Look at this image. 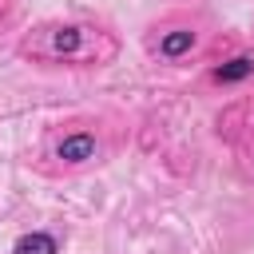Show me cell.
Segmentation results:
<instances>
[{
	"label": "cell",
	"mask_w": 254,
	"mask_h": 254,
	"mask_svg": "<svg viewBox=\"0 0 254 254\" xmlns=\"http://www.w3.org/2000/svg\"><path fill=\"white\" fill-rule=\"evenodd\" d=\"M190 48H194V32H190V28H179V32H171V36L159 40V56H163V60H179V56L190 52Z\"/></svg>",
	"instance_id": "3"
},
{
	"label": "cell",
	"mask_w": 254,
	"mask_h": 254,
	"mask_svg": "<svg viewBox=\"0 0 254 254\" xmlns=\"http://www.w3.org/2000/svg\"><path fill=\"white\" fill-rule=\"evenodd\" d=\"M95 151H99V143H95L91 131H75V135H64V139L56 143V159L67 163V167H83V163H91Z\"/></svg>",
	"instance_id": "2"
},
{
	"label": "cell",
	"mask_w": 254,
	"mask_h": 254,
	"mask_svg": "<svg viewBox=\"0 0 254 254\" xmlns=\"http://www.w3.org/2000/svg\"><path fill=\"white\" fill-rule=\"evenodd\" d=\"M20 52L44 64H87V60H107L115 48L111 40H103V32L87 24H44L20 44Z\"/></svg>",
	"instance_id": "1"
},
{
	"label": "cell",
	"mask_w": 254,
	"mask_h": 254,
	"mask_svg": "<svg viewBox=\"0 0 254 254\" xmlns=\"http://www.w3.org/2000/svg\"><path fill=\"white\" fill-rule=\"evenodd\" d=\"M56 250H60L56 238L44 234V230H36V234H20L16 246H12V254H56Z\"/></svg>",
	"instance_id": "4"
},
{
	"label": "cell",
	"mask_w": 254,
	"mask_h": 254,
	"mask_svg": "<svg viewBox=\"0 0 254 254\" xmlns=\"http://www.w3.org/2000/svg\"><path fill=\"white\" fill-rule=\"evenodd\" d=\"M250 71H254V60H230L226 67L214 71V79H218V83H234V79H246Z\"/></svg>",
	"instance_id": "5"
}]
</instances>
